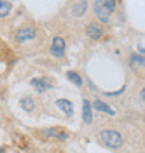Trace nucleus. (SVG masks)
<instances>
[{"label": "nucleus", "mask_w": 145, "mask_h": 153, "mask_svg": "<svg viewBox=\"0 0 145 153\" xmlns=\"http://www.w3.org/2000/svg\"><path fill=\"white\" fill-rule=\"evenodd\" d=\"M98 137H100V143L110 150H119L124 146V136L116 129H103L100 131Z\"/></svg>", "instance_id": "obj_1"}, {"label": "nucleus", "mask_w": 145, "mask_h": 153, "mask_svg": "<svg viewBox=\"0 0 145 153\" xmlns=\"http://www.w3.org/2000/svg\"><path fill=\"white\" fill-rule=\"evenodd\" d=\"M37 37V28L32 26V25H25L14 31V42L16 44H26V42H32Z\"/></svg>", "instance_id": "obj_2"}, {"label": "nucleus", "mask_w": 145, "mask_h": 153, "mask_svg": "<svg viewBox=\"0 0 145 153\" xmlns=\"http://www.w3.org/2000/svg\"><path fill=\"white\" fill-rule=\"evenodd\" d=\"M40 136L44 139H58V141H67L70 137L68 131L61 129V127H49V129H44L40 131Z\"/></svg>", "instance_id": "obj_3"}, {"label": "nucleus", "mask_w": 145, "mask_h": 153, "mask_svg": "<svg viewBox=\"0 0 145 153\" xmlns=\"http://www.w3.org/2000/svg\"><path fill=\"white\" fill-rule=\"evenodd\" d=\"M65 51H67V42H65V38H63V37H54V38H53L51 47H49L51 56L61 59V57L65 56Z\"/></svg>", "instance_id": "obj_4"}, {"label": "nucleus", "mask_w": 145, "mask_h": 153, "mask_svg": "<svg viewBox=\"0 0 145 153\" xmlns=\"http://www.w3.org/2000/svg\"><path fill=\"white\" fill-rule=\"evenodd\" d=\"M86 35L91 40H101L105 35V28L98 23V21H91L86 25Z\"/></svg>", "instance_id": "obj_5"}, {"label": "nucleus", "mask_w": 145, "mask_h": 153, "mask_svg": "<svg viewBox=\"0 0 145 153\" xmlns=\"http://www.w3.org/2000/svg\"><path fill=\"white\" fill-rule=\"evenodd\" d=\"M30 85L33 87L39 94H42V92H46L49 89H53V82L49 80L47 76H35V78L30 80Z\"/></svg>", "instance_id": "obj_6"}, {"label": "nucleus", "mask_w": 145, "mask_h": 153, "mask_svg": "<svg viewBox=\"0 0 145 153\" xmlns=\"http://www.w3.org/2000/svg\"><path fill=\"white\" fill-rule=\"evenodd\" d=\"M93 10H95V16L98 18V21H100V25L103 23V25H107V23H110V12L103 7V4H101V0H98V2H95L93 4Z\"/></svg>", "instance_id": "obj_7"}, {"label": "nucleus", "mask_w": 145, "mask_h": 153, "mask_svg": "<svg viewBox=\"0 0 145 153\" xmlns=\"http://www.w3.org/2000/svg\"><path fill=\"white\" fill-rule=\"evenodd\" d=\"M128 65L131 70H135V71H142L145 66V57L140 56V54H131L129 56V61H128Z\"/></svg>", "instance_id": "obj_8"}, {"label": "nucleus", "mask_w": 145, "mask_h": 153, "mask_svg": "<svg viewBox=\"0 0 145 153\" xmlns=\"http://www.w3.org/2000/svg\"><path fill=\"white\" fill-rule=\"evenodd\" d=\"M87 7H89V4H87V2H75V4H72V5H70V12H72V16H74V18H82V16L86 14Z\"/></svg>", "instance_id": "obj_9"}, {"label": "nucleus", "mask_w": 145, "mask_h": 153, "mask_svg": "<svg viewBox=\"0 0 145 153\" xmlns=\"http://www.w3.org/2000/svg\"><path fill=\"white\" fill-rule=\"evenodd\" d=\"M82 120L86 125L93 124V108H91V101H87V99L82 101Z\"/></svg>", "instance_id": "obj_10"}, {"label": "nucleus", "mask_w": 145, "mask_h": 153, "mask_svg": "<svg viewBox=\"0 0 145 153\" xmlns=\"http://www.w3.org/2000/svg\"><path fill=\"white\" fill-rule=\"evenodd\" d=\"M56 106H58L67 117H72V115H74V105H72V101H68V99H58V101H56Z\"/></svg>", "instance_id": "obj_11"}, {"label": "nucleus", "mask_w": 145, "mask_h": 153, "mask_svg": "<svg viewBox=\"0 0 145 153\" xmlns=\"http://www.w3.org/2000/svg\"><path fill=\"white\" fill-rule=\"evenodd\" d=\"M91 108H93V110H98V111H103V113H107V115H116V111L107 105V103H103L101 99H95L93 105H91Z\"/></svg>", "instance_id": "obj_12"}, {"label": "nucleus", "mask_w": 145, "mask_h": 153, "mask_svg": "<svg viewBox=\"0 0 145 153\" xmlns=\"http://www.w3.org/2000/svg\"><path fill=\"white\" fill-rule=\"evenodd\" d=\"M20 105H21V108H23L25 111H28V113L35 110V101H33V97H32V96H25V97H21Z\"/></svg>", "instance_id": "obj_13"}, {"label": "nucleus", "mask_w": 145, "mask_h": 153, "mask_svg": "<svg viewBox=\"0 0 145 153\" xmlns=\"http://www.w3.org/2000/svg\"><path fill=\"white\" fill-rule=\"evenodd\" d=\"M67 78L74 84V85L77 87H82V76H80V73H77V71H74V70H70V71H67Z\"/></svg>", "instance_id": "obj_14"}, {"label": "nucleus", "mask_w": 145, "mask_h": 153, "mask_svg": "<svg viewBox=\"0 0 145 153\" xmlns=\"http://www.w3.org/2000/svg\"><path fill=\"white\" fill-rule=\"evenodd\" d=\"M12 10V2H2L0 0V18H7Z\"/></svg>", "instance_id": "obj_15"}, {"label": "nucleus", "mask_w": 145, "mask_h": 153, "mask_svg": "<svg viewBox=\"0 0 145 153\" xmlns=\"http://www.w3.org/2000/svg\"><path fill=\"white\" fill-rule=\"evenodd\" d=\"M101 4H103V7H105L110 14H112V12L116 10V7H117V2H114V0H105V2H101Z\"/></svg>", "instance_id": "obj_16"}, {"label": "nucleus", "mask_w": 145, "mask_h": 153, "mask_svg": "<svg viewBox=\"0 0 145 153\" xmlns=\"http://www.w3.org/2000/svg\"><path fill=\"white\" fill-rule=\"evenodd\" d=\"M5 150H7L5 146H0V153H5Z\"/></svg>", "instance_id": "obj_17"}]
</instances>
